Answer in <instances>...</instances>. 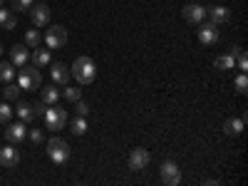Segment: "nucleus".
Instances as JSON below:
<instances>
[{
    "label": "nucleus",
    "instance_id": "obj_1",
    "mask_svg": "<svg viewBox=\"0 0 248 186\" xmlns=\"http://www.w3.org/2000/svg\"><path fill=\"white\" fill-rule=\"evenodd\" d=\"M70 72L75 75V79L79 82L82 87H85V85H92V82H94V75H97V67H94V60H90L87 55H82V57H77Z\"/></svg>",
    "mask_w": 248,
    "mask_h": 186
},
{
    "label": "nucleus",
    "instance_id": "obj_2",
    "mask_svg": "<svg viewBox=\"0 0 248 186\" xmlns=\"http://www.w3.org/2000/svg\"><path fill=\"white\" fill-rule=\"evenodd\" d=\"M70 154H72V149H70V144H67L65 139L52 137V139L47 141V156H50L55 164H65V161L70 159Z\"/></svg>",
    "mask_w": 248,
    "mask_h": 186
},
{
    "label": "nucleus",
    "instance_id": "obj_3",
    "mask_svg": "<svg viewBox=\"0 0 248 186\" xmlns=\"http://www.w3.org/2000/svg\"><path fill=\"white\" fill-rule=\"evenodd\" d=\"M17 85H20V90H37V87H43V75H40V70L35 65H30V67L23 65Z\"/></svg>",
    "mask_w": 248,
    "mask_h": 186
},
{
    "label": "nucleus",
    "instance_id": "obj_4",
    "mask_svg": "<svg viewBox=\"0 0 248 186\" xmlns=\"http://www.w3.org/2000/svg\"><path fill=\"white\" fill-rule=\"evenodd\" d=\"M65 124H67V112L62 109V107L50 105V107L45 109V127H47L50 132H60Z\"/></svg>",
    "mask_w": 248,
    "mask_h": 186
},
{
    "label": "nucleus",
    "instance_id": "obj_5",
    "mask_svg": "<svg viewBox=\"0 0 248 186\" xmlns=\"http://www.w3.org/2000/svg\"><path fill=\"white\" fill-rule=\"evenodd\" d=\"M45 43H47V47H55V50L65 47V45H67V30L62 28V25H52V28H47V32H45Z\"/></svg>",
    "mask_w": 248,
    "mask_h": 186
},
{
    "label": "nucleus",
    "instance_id": "obj_6",
    "mask_svg": "<svg viewBox=\"0 0 248 186\" xmlns=\"http://www.w3.org/2000/svg\"><path fill=\"white\" fill-rule=\"evenodd\" d=\"M159 176H161V184H167V186H179L181 184V169L174 161H164Z\"/></svg>",
    "mask_w": 248,
    "mask_h": 186
},
{
    "label": "nucleus",
    "instance_id": "obj_7",
    "mask_svg": "<svg viewBox=\"0 0 248 186\" xmlns=\"http://www.w3.org/2000/svg\"><path fill=\"white\" fill-rule=\"evenodd\" d=\"M28 13H30V20H32L35 28H45L50 23V8H47L45 0H43V3H37V5H32Z\"/></svg>",
    "mask_w": 248,
    "mask_h": 186
},
{
    "label": "nucleus",
    "instance_id": "obj_8",
    "mask_svg": "<svg viewBox=\"0 0 248 186\" xmlns=\"http://www.w3.org/2000/svg\"><path fill=\"white\" fill-rule=\"evenodd\" d=\"M50 77H52V85H70V77H72V72H70V67L65 65V62H55V65H50Z\"/></svg>",
    "mask_w": 248,
    "mask_h": 186
},
{
    "label": "nucleus",
    "instance_id": "obj_9",
    "mask_svg": "<svg viewBox=\"0 0 248 186\" xmlns=\"http://www.w3.org/2000/svg\"><path fill=\"white\" fill-rule=\"evenodd\" d=\"M149 161H152V154H149L147 149H141V147H137V149L129 154V167H132L134 171L147 169V167H149Z\"/></svg>",
    "mask_w": 248,
    "mask_h": 186
},
{
    "label": "nucleus",
    "instance_id": "obj_10",
    "mask_svg": "<svg viewBox=\"0 0 248 186\" xmlns=\"http://www.w3.org/2000/svg\"><path fill=\"white\" fill-rule=\"evenodd\" d=\"M218 40V28L214 23H199V43L201 45H214Z\"/></svg>",
    "mask_w": 248,
    "mask_h": 186
},
{
    "label": "nucleus",
    "instance_id": "obj_11",
    "mask_svg": "<svg viewBox=\"0 0 248 186\" xmlns=\"http://www.w3.org/2000/svg\"><path fill=\"white\" fill-rule=\"evenodd\" d=\"M28 137V127H25V122H17V124H10L8 122V127H5V139L10 144H20Z\"/></svg>",
    "mask_w": 248,
    "mask_h": 186
},
{
    "label": "nucleus",
    "instance_id": "obj_12",
    "mask_svg": "<svg viewBox=\"0 0 248 186\" xmlns=\"http://www.w3.org/2000/svg\"><path fill=\"white\" fill-rule=\"evenodd\" d=\"M206 13H209V8H203V5H186L184 8V20L191 23V25H199V23H203Z\"/></svg>",
    "mask_w": 248,
    "mask_h": 186
},
{
    "label": "nucleus",
    "instance_id": "obj_13",
    "mask_svg": "<svg viewBox=\"0 0 248 186\" xmlns=\"http://www.w3.org/2000/svg\"><path fill=\"white\" fill-rule=\"evenodd\" d=\"M28 60H30V47L28 45H13L10 47V62L15 67H23Z\"/></svg>",
    "mask_w": 248,
    "mask_h": 186
},
{
    "label": "nucleus",
    "instance_id": "obj_14",
    "mask_svg": "<svg viewBox=\"0 0 248 186\" xmlns=\"http://www.w3.org/2000/svg\"><path fill=\"white\" fill-rule=\"evenodd\" d=\"M17 161H20V154H17L15 147H3L0 149V167L13 169V167H17Z\"/></svg>",
    "mask_w": 248,
    "mask_h": 186
},
{
    "label": "nucleus",
    "instance_id": "obj_15",
    "mask_svg": "<svg viewBox=\"0 0 248 186\" xmlns=\"http://www.w3.org/2000/svg\"><path fill=\"white\" fill-rule=\"evenodd\" d=\"M211 17V23L214 25H226L231 20V13H229V8H223V5H216V8H211L209 13H206Z\"/></svg>",
    "mask_w": 248,
    "mask_h": 186
},
{
    "label": "nucleus",
    "instance_id": "obj_16",
    "mask_svg": "<svg viewBox=\"0 0 248 186\" xmlns=\"http://www.w3.org/2000/svg\"><path fill=\"white\" fill-rule=\"evenodd\" d=\"M246 127V117H238V119H226L223 122V132L229 137H238Z\"/></svg>",
    "mask_w": 248,
    "mask_h": 186
},
{
    "label": "nucleus",
    "instance_id": "obj_17",
    "mask_svg": "<svg viewBox=\"0 0 248 186\" xmlns=\"http://www.w3.org/2000/svg\"><path fill=\"white\" fill-rule=\"evenodd\" d=\"M32 65L35 67H47L50 65V50L47 47H32Z\"/></svg>",
    "mask_w": 248,
    "mask_h": 186
},
{
    "label": "nucleus",
    "instance_id": "obj_18",
    "mask_svg": "<svg viewBox=\"0 0 248 186\" xmlns=\"http://www.w3.org/2000/svg\"><path fill=\"white\" fill-rule=\"evenodd\" d=\"M15 112H17L20 122H25V124L35 119V109H32L30 102H20V99H17V107H15Z\"/></svg>",
    "mask_w": 248,
    "mask_h": 186
},
{
    "label": "nucleus",
    "instance_id": "obj_19",
    "mask_svg": "<svg viewBox=\"0 0 248 186\" xmlns=\"http://www.w3.org/2000/svg\"><path fill=\"white\" fill-rule=\"evenodd\" d=\"M0 28H3V30H15L17 28V17H15L13 10L0 8Z\"/></svg>",
    "mask_w": 248,
    "mask_h": 186
},
{
    "label": "nucleus",
    "instance_id": "obj_20",
    "mask_svg": "<svg viewBox=\"0 0 248 186\" xmlns=\"http://www.w3.org/2000/svg\"><path fill=\"white\" fill-rule=\"evenodd\" d=\"M214 67L221 70V72H229V70L236 67V57H233V55H218V57L214 60Z\"/></svg>",
    "mask_w": 248,
    "mask_h": 186
},
{
    "label": "nucleus",
    "instance_id": "obj_21",
    "mask_svg": "<svg viewBox=\"0 0 248 186\" xmlns=\"http://www.w3.org/2000/svg\"><path fill=\"white\" fill-rule=\"evenodd\" d=\"M15 79V65L13 62H0V82H13Z\"/></svg>",
    "mask_w": 248,
    "mask_h": 186
},
{
    "label": "nucleus",
    "instance_id": "obj_22",
    "mask_svg": "<svg viewBox=\"0 0 248 186\" xmlns=\"http://www.w3.org/2000/svg\"><path fill=\"white\" fill-rule=\"evenodd\" d=\"M70 132L75 137H82V134H87V119L85 117H75L72 124H70Z\"/></svg>",
    "mask_w": 248,
    "mask_h": 186
},
{
    "label": "nucleus",
    "instance_id": "obj_23",
    "mask_svg": "<svg viewBox=\"0 0 248 186\" xmlns=\"http://www.w3.org/2000/svg\"><path fill=\"white\" fill-rule=\"evenodd\" d=\"M57 99H60V90L52 85V87H43V102L50 107V105H57Z\"/></svg>",
    "mask_w": 248,
    "mask_h": 186
},
{
    "label": "nucleus",
    "instance_id": "obj_24",
    "mask_svg": "<svg viewBox=\"0 0 248 186\" xmlns=\"http://www.w3.org/2000/svg\"><path fill=\"white\" fill-rule=\"evenodd\" d=\"M20 92H23V90H20V85H15V82H8V87L3 90V97H5L8 102H17V99H20Z\"/></svg>",
    "mask_w": 248,
    "mask_h": 186
},
{
    "label": "nucleus",
    "instance_id": "obj_25",
    "mask_svg": "<svg viewBox=\"0 0 248 186\" xmlns=\"http://www.w3.org/2000/svg\"><path fill=\"white\" fill-rule=\"evenodd\" d=\"M40 40H43V35L37 32V28H32V30L25 32V45H28V47H37Z\"/></svg>",
    "mask_w": 248,
    "mask_h": 186
},
{
    "label": "nucleus",
    "instance_id": "obj_26",
    "mask_svg": "<svg viewBox=\"0 0 248 186\" xmlns=\"http://www.w3.org/2000/svg\"><path fill=\"white\" fill-rule=\"evenodd\" d=\"M10 3H13L15 13H28V10L35 5V0H10Z\"/></svg>",
    "mask_w": 248,
    "mask_h": 186
},
{
    "label": "nucleus",
    "instance_id": "obj_27",
    "mask_svg": "<svg viewBox=\"0 0 248 186\" xmlns=\"http://www.w3.org/2000/svg\"><path fill=\"white\" fill-rule=\"evenodd\" d=\"M13 119V107L5 105V102H0V124H8Z\"/></svg>",
    "mask_w": 248,
    "mask_h": 186
},
{
    "label": "nucleus",
    "instance_id": "obj_28",
    "mask_svg": "<svg viewBox=\"0 0 248 186\" xmlns=\"http://www.w3.org/2000/svg\"><path fill=\"white\" fill-rule=\"evenodd\" d=\"M236 92H238V94H246V92H248V77H246V72H241V75L236 77Z\"/></svg>",
    "mask_w": 248,
    "mask_h": 186
},
{
    "label": "nucleus",
    "instance_id": "obj_29",
    "mask_svg": "<svg viewBox=\"0 0 248 186\" xmlns=\"http://www.w3.org/2000/svg\"><path fill=\"white\" fill-rule=\"evenodd\" d=\"M75 112H77V117H87V114H90V105L79 97V99L75 102Z\"/></svg>",
    "mask_w": 248,
    "mask_h": 186
},
{
    "label": "nucleus",
    "instance_id": "obj_30",
    "mask_svg": "<svg viewBox=\"0 0 248 186\" xmlns=\"http://www.w3.org/2000/svg\"><path fill=\"white\" fill-rule=\"evenodd\" d=\"M79 97H82L79 87H65V99H67V102H77Z\"/></svg>",
    "mask_w": 248,
    "mask_h": 186
},
{
    "label": "nucleus",
    "instance_id": "obj_31",
    "mask_svg": "<svg viewBox=\"0 0 248 186\" xmlns=\"http://www.w3.org/2000/svg\"><path fill=\"white\" fill-rule=\"evenodd\" d=\"M236 67H238L241 72H246V70H248V60H246V52H243V50L236 55Z\"/></svg>",
    "mask_w": 248,
    "mask_h": 186
},
{
    "label": "nucleus",
    "instance_id": "obj_32",
    "mask_svg": "<svg viewBox=\"0 0 248 186\" xmlns=\"http://www.w3.org/2000/svg\"><path fill=\"white\" fill-rule=\"evenodd\" d=\"M30 141H32V144H43V141H45L43 132H40V129H32V132H30Z\"/></svg>",
    "mask_w": 248,
    "mask_h": 186
},
{
    "label": "nucleus",
    "instance_id": "obj_33",
    "mask_svg": "<svg viewBox=\"0 0 248 186\" xmlns=\"http://www.w3.org/2000/svg\"><path fill=\"white\" fill-rule=\"evenodd\" d=\"M32 109H35V117H37V114H45V109H47V105H45V102H43V99H40V102H37V105H32Z\"/></svg>",
    "mask_w": 248,
    "mask_h": 186
},
{
    "label": "nucleus",
    "instance_id": "obj_34",
    "mask_svg": "<svg viewBox=\"0 0 248 186\" xmlns=\"http://www.w3.org/2000/svg\"><path fill=\"white\" fill-rule=\"evenodd\" d=\"M0 55H3V45H0Z\"/></svg>",
    "mask_w": 248,
    "mask_h": 186
},
{
    "label": "nucleus",
    "instance_id": "obj_35",
    "mask_svg": "<svg viewBox=\"0 0 248 186\" xmlns=\"http://www.w3.org/2000/svg\"><path fill=\"white\" fill-rule=\"evenodd\" d=\"M0 8H3V0H0Z\"/></svg>",
    "mask_w": 248,
    "mask_h": 186
}]
</instances>
